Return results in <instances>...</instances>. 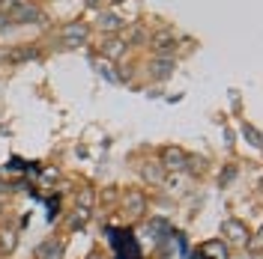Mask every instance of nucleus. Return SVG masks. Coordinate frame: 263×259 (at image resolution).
<instances>
[{
  "label": "nucleus",
  "mask_w": 263,
  "mask_h": 259,
  "mask_svg": "<svg viewBox=\"0 0 263 259\" xmlns=\"http://www.w3.org/2000/svg\"><path fill=\"white\" fill-rule=\"evenodd\" d=\"M60 256H63V242L48 239V242H42L36 247V259H60Z\"/></svg>",
  "instance_id": "nucleus-9"
},
{
  "label": "nucleus",
  "mask_w": 263,
  "mask_h": 259,
  "mask_svg": "<svg viewBox=\"0 0 263 259\" xmlns=\"http://www.w3.org/2000/svg\"><path fill=\"white\" fill-rule=\"evenodd\" d=\"M174 69H177L174 57H156V60L149 63V75H153L156 81H167V78L174 75Z\"/></svg>",
  "instance_id": "nucleus-3"
},
{
  "label": "nucleus",
  "mask_w": 263,
  "mask_h": 259,
  "mask_svg": "<svg viewBox=\"0 0 263 259\" xmlns=\"http://www.w3.org/2000/svg\"><path fill=\"white\" fill-rule=\"evenodd\" d=\"M87 218H90V211H87V209H75V214L69 218V227H84V224H87Z\"/></svg>",
  "instance_id": "nucleus-13"
},
{
  "label": "nucleus",
  "mask_w": 263,
  "mask_h": 259,
  "mask_svg": "<svg viewBox=\"0 0 263 259\" xmlns=\"http://www.w3.org/2000/svg\"><path fill=\"white\" fill-rule=\"evenodd\" d=\"M153 48H156V57H174V33L171 30H159L153 36Z\"/></svg>",
  "instance_id": "nucleus-6"
},
{
  "label": "nucleus",
  "mask_w": 263,
  "mask_h": 259,
  "mask_svg": "<svg viewBox=\"0 0 263 259\" xmlns=\"http://www.w3.org/2000/svg\"><path fill=\"white\" fill-rule=\"evenodd\" d=\"M242 134L248 137V143L254 146V149L260 146V131H257V128H251V125H242Z\"/></svg>",
  "instance_id": "nucleus-14"
},
{
  "label": "nucleus",
  "mask_w": 263,
  "mask_h": 259,
  "mask_svg": "<svg viewBox=\"0 0 263 259\" xmlns=\"http://www.w3.org/2000/svg\"><path fill=\"white\" fill-rule=\"evenodd\" d=\"M12 247H15V232H3V239H0V250L9 253Z\"/></svg>",
  "instance_id": "nucleus-15"
},
{
  "label": "nucleus",
  "mask_w": 263,
  "mask_h": 259,
  "mask_svg": "<svg viewBox=\"0 0 263 259\" xmlns=\"http://www.w3.org/2000/svg\"><path fill=\"white\" fill-rule=\"evenodd\" d=\"M203 250H206V253H215L218 259H228V247H224L221 242H210V244H203Z\"/></svg>",
  "instance_id": "nucleus-12"
},
{
  "label": "nucleus",
  "mask_w": 263,
  "mask_h": 259,
  "mask_svg": "<svg viewBox=\"0 0 263 259\" xmlns=\"http://www.w3.org/2000/svg\"><path fill=\"white\" fill-rule=\"evenodd\" d=\"M221 232L228 235L230 244H248V229H246V224H239V221H224V224H221Z\"/></svg>",
  "instance_id": "nucleus-5"
},
{
  "label": "nucleus",
  "mask_w": 263,
  "mask_h": 259,
  "mask_svg": "<svg viewBox=\"0 0 263 259\" xmlns=\"http://www.w3.org/2000/svg\"><path fill=\"white\" fill-rule=\"evenodd\" d=\"M123 24H126V21L117 15V12H102V15H99V27H102L105 33H117Z\"/></svg>",
  "instance_id": "nucleus-10"
},
{
  "label": "nucleus",
  "mask_w": 263,
  "mask_h": 259,
  "mask_svg": "<svg viewBox=\"0 0 263 259\" xmlns=\"http://www.w3.org/2000/svg\"><path fill=\"white\" fill-rule=\"evenodd\" d=\"M42 54H39V48H30V45H18V48L6 51V60L9 63H24V60H39Z\"/></svg>",
  "instance_id": "nucleus-8"
},
{
  "label": "nucleus",
  "mask_w": 263,
  "mask_h": 259,
  "mask_svg": "<svg viewBox=\"0 0 263 259\" xmlns=\"http://www.w3.org/2000/svg\"><path fill=\"white\" fill-rule=\"evenodd\" d=\"M3 188H6V185H3V182H0V191H3Z\"/></svg>",
  "instance_id": "nucleus-22"
},
{
  "label": "nucleus",
  "mask_w": 263,
  "mask_h": 259,
  "mask_svg": "<svg viewBox=\"0 0 263 259\" xmlns=\"http://www.w3.org/2000/svg\"><path fill=\"white\" fill-rule=\"evenodd\" d=\"M144 206H147V203H144V197L141 194H129L126 197V211H129V214H144Z\"/></svg>",
  "instance_id": "nucleus-11"
},
{
  "label": "nucleus",
  "mask_w": 263,
  "mask_h": 259,
  "mask_svg": "<svg viewBox=\"0 0 263 259\" xmlns=\"http://www.w3.org/2000/svg\"><path fill=\"white\" fill-rule=\"evenodd\" d=\"M24 0H0V9H6V12H12L15 6H21Z\"/></svg>",
  "instance_id": "nucleus-18"
},
{
  "label": "nucleus",
  "mask_w": 263,
  "mask_h": 259,
  "mask_svg": "<svg viewBox=\"0 0 263 259\" xmlns=\"http://www.w3.org/2000/svg\"><path fill=\"white\" fill-rule=\"evenodd\" d=\"M60 36H63V42L69 45V48H75V45H84V42H87L90 27H87V24H81V21H69L63 30H60Z\"/></svg>",
  "instance_id": "nucleus-2"
},
{
  "label": "nucleus",
  "mask_w": 263,
  "mask_h": 259,
  "mask_svg": "<svg viewBox=\"0 0 263 259\" xmlns=\"http://www.w3.org/2000/svg\"><path fill=\"white\" fill-rule=\"evenodd\" d=\"M144 176H147L149 182H162V167H159V164H153V167L144 170Z\"/></svg>",
  "instance_id": "nucleus-16"
},
{
  "label": "nucleus",
  "mask_w": 263,
  "mask_h": 259,
  "mask_svg": "<svg viewBox=\"0 0 263 259\" xmlns=\"http://www.w3.org/2000/svg\"><path fill=\"white\" fill-rule=\"evenodd\" d=\"M126 48H129V45H126L123 39H117V36H108V39L102 42V54H105L108 60H120V57L126 54Z\"/></svg>",
  "instance_id": "nucleus-7"
},
{
  "label": "nucleus",
  "mask_w": 263,
  "mask_h": 259,
  "mask_svg": "<svg viewBox=\"0 0 263 259\" xmlns=\"http://www.w3.org/2000/svg\"><path fill=\"white\" fill-rule=\"evenodd\" d=\"M99 3H102V0H87V6H99Z\"/></svg>",
  "instance_id": "nucleus-20"
},
{
  "label": "nucleus",
  "mask_w": 263,
  "mask_h": 259,
  "mask_svg": "<svg viewBox=\"0 0 263 259\" xmlns=\"http://www.w3.org/2000/svg\"><path fill=\"white\" fill-rule=\"evenodd\" d=\"M3 60H6V51H0V63H3Z\"/></svg>",
  "instance_id": "nucleus-21"
},
{
  "label": "nucleus",
  "mask_w": 263,
  "mask_h": 259,
  "mask_svg": "<svg viewBox=\"0 0 263 259\" xmlns=\"http://www.w3.org/2000/svg\"><path fill=\"white\" fill-rule=\"evenodd\" d=\"M9 21L12 24H42L45 21V12L36 6V3H21V6H15L12 12H9Z\"/></svg>",
  "instance_id": "nucleus-1"
},
{
  "label": "nucleus",
  "mask_w": 263,
  "mask_h": 259,
  "mask_svg": "<svg viewBox=\"0 0 263 259\" xmlns=\"http://www.w3.org/2000/svg\"><path fill=\"white\" fill-rule=\"evenodd\" d=\"M78 203H81V209L90 211V206H93V191L87 188V191H81V197H78Z\"/></svg>",
  "instance_id": "nucleus-17"
},
{
  "label": "nucleus",
  "mask_w": 263,
  "mask_h": 259,
  "mask_svg": "<svg viewBox=\"0 0 263 259\" xmlns=\"http://www.w3.org/2000/svg\"><path fill=\"white\" fill-rule=\"evenodd\" d=\"M90 259H102V256H90Z\"/></svg>",
  "instance_id": "nucleus-23"
},
{
  "label": "nucleus",
  "mask_w": 263,
  "mask_h": 259,
  "mask_svg": "<svg viewBox=\"0 0 263 259\" xmlns=\"http://www.w3.org/2000/svg\"><path fill=\"white\" fill-rule=\"evenodd\" d=\"M185 161H189V155L182 152L180 146H167L162 152V167H167V170H182Z\"/></svg>",
  "instance_id": "nucleus-4"
},
{
  "label": "nucleus",
  "mask_w": 263,
  "mask_h": 259,
  "mask_svg": "<svg viewBox=\"0 0 263 259\" xmlns=\"http://www.w3.org/2000/svg\"><path fill=\"white\" fill-rule=\"evenodd\" d=\"M9 24H12V21H9V12H6V15L0 12V30H3V27H9Z\"/></svg>",
  "instance_id": "nucleus-19"
}]
</instances>
